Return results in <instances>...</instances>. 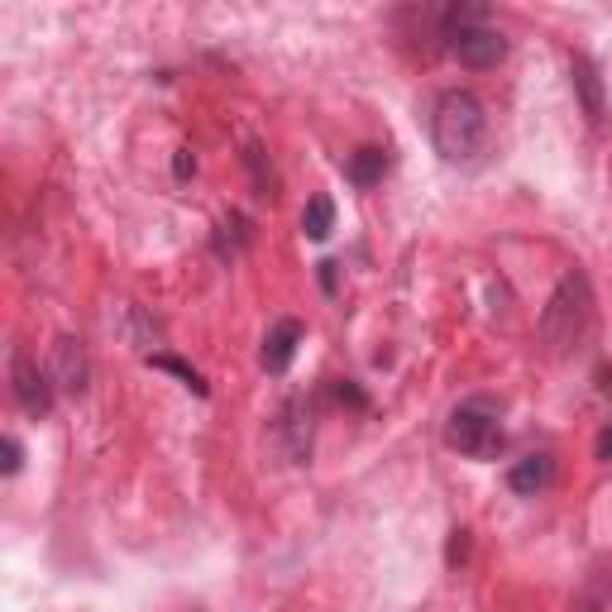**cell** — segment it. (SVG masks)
<instances>
[{"label": "cell", "instance_id": "cell-16", "mask_svg": "<svg viewBox=\"0 0 612 612\" xmlns=\"http://www.w3.org/2000/svg\"><path fill=\"white\" fill-rule=\"evenodd\" d=\"M598 459H612V426H603V436H598Z\"/></svg>", "mask_w": 612, "mask_h": 612}, {"label": "cell", "instance_id": "cell-9", "mask_svg": "<svg viewBox=\"0 0 612 612\" xmlns=\"http://www.w3.org/2000/svg\"><path fill=\"white\" fill-rule=\"evenodd\" d=\"M575 87H579V101H583V116H589L593 124H603L608 120V106H603V87H598V73H593V63L589 58H579L575 53Z\"/></svg>", "mask_w": 612, "mask_h": 612}, {"label": "cell", "instance_id": "cell-13", "mask_svg": "<svg viewBox=\"0 0 612 612\" xmlns=\"http://www.w3.org/2000/svg\"><path fill=\"white\" fill-rule=\"evenodd\" d=\"M0 450H6V459H0V469H6V474H20V440L15 436H6V440H0Z\"/></svg>", "mask_w": 612, "mask_h": 612}, {"label": "cell", "instance_id": "cell-12", "mask_svg": "<svg viewBox=\"0 0 612 612\" xmlns=\"http://www.w3.org/2000/svg\"><path fill=\"white\" fill-rule=\"evenodd\" d=\"M149 364H153V369H163V373H177V379H183V383L192 387V393H197V397H206V383H201V373L192 369V364H183V359H173V354H149Z\"/></svg>", "mask_w": 612, "mask_h": 612}, {"label": "cell", "instance_id": "cell-2", "mask_svg": "<svg viewBox=\"0 0 612 612\" xmlns=\"http://www.w3.org/2000/svg\"><path fill=\"white\" fill-rule=\"evenodd\" d=\"M593 326V292L583 273H565L560 287H555L550 306L540 312V340H546L550 354H569L575 345L589 336Z\"/></svg>", "mask_w": 612, "mask_h": 612}, {"label": "cell", "instance_id": "cell-8", "mask_svg": "<svg viewBox=\"0 0 612 612\" xmlns=\"http://www.w3.org/2000/svg\"><path fill=\"white\" fill-rule=\"evenodd\" d=\"M297 345H302V326L297 321H277L269 330V340H263V369L269 373H283L292 364V354H297Z\"/></svg>", "mask_w": 612, "mask_h": 612}, {"label": "cell", "instance_id": "cell-11", "mask_svg": "<svg viewBox=\"0 0 612 612\" xmlns=\"http://www.w3.org/2000/svg\"><path fill=\"white\" fill-rule=\"evenodd\" d=\"M302 230H306V240H326V234L336 230V201H330V197H312V201H306Z\"/></svg>", "mask_w": 612, "mask_h": 612}, {"label": "cell", "instance_id": "cell-4", "mask_svg": "<svg viewBox=\"0 0 612 612\" xmlns=\"http://www.w3.org/2000/svg\"><path fill=\"white\" fill-rule=\"evenodd\" d=\"M450 53L465 67H474V73H489V67H498L507 58V39L489 30V24H459V30H450Z\"/></svg>", "mask_w": 612, "mask_h": 612}, {"label": "cell", "instance_id": "cell-1", "mask_svg": "<svg viewBox=\"0 0 612 612\" xmlns=\"http://www.w3.org/2000/svg\"><path fill=\"white\" fill-rule=\"evenodd\" d=\"M489 139V116L474 91H440L436 110H430V144L445 163H474Z\"/></svg>", "mask_w": 612, "mask_h": 612}, {"label": "cell", "instance_id": "cell-6", "mask_svg": "<svg viewBox=\"0 0 612 612\" xmlns=\"http://www.w3.org/2000/svg\"><path fill=\"white\" fill-rule=\"evenodd\" d=\"M48 379H53V387H58V393H67V397H81V393H87L91 369H87V350H81V340L63 336L58 345H53V369H48Z\"/></svg>", "mask_w": 612, "mask_h": 612}, {"label": "cell", "instance_id": "cell-7", "mask_svg": "<svg viewBox=\"0 0 612 612\" xmlns=\"http://www.w3.org/2000/svg\"><path fill=\"white\" fill-rule=\"evenodd\" d=\"M550 479H555V459L550 455H526V459H517V465L507 469V489L517 493V498L546 493Z\"/></svg>", "mask_w": 612, "mask_h": 612}, {"label": "cell", "instance_id": "cell-14", "mask_svg": "<svg viewBox=\"0 0 612 612\" xmlns=\"http://www.w3.org/2000/svg\"><path fill=\"white\" fill-rule=\"evenodd\" d=\"M465 550H469V532H455V540H450V565L465 560Z\"/></svg>", "mask_w": 612, "mask_h": 612}, {"label": "cell", "instance_id": "cell-10", "mask_svg": "<svg viewBox=\"0 0 612 612\" xmlns=\"http://www.w3.org/2000/svg\"><path fill=\"white\" fill-rule=\"evenodd\" d=\"M383 173H387V149H373V144H369V149H354V153H350V183H354V187H364V192L379 187Z\"/></svg>", "mask_w": 612, "mask_h": 612}, {"label": "cell", "instance_id": "cell-5", "mask_svg": "<svg viewBox=\"0 0 612 612\" xmlns=\"http://www.w3.org/2000/svg\"><path fill=\"white\" fill-rule=\"evenodd\" d=\"M10 387H15L20 412H30V416H48L53 412V379H48V373H39V364L24 350L10 354Z\"/></svg>", "mask_w": 612, "mask_h": 612}, {"label": "cell", "instance_id": "cell-15", "mask_svg": "<svg viewBox=\"0 0 612 612\" xmlns=\"http://www.w3.org/2000/svg\"><path fill=\"white\" fill-rule=\"evenodd\" d=\"M192 173H197V159L183 149V153H177V177H192Z\"/></svg>", "mask_w": 612, "mask_h": 612}, {"label": "cell", "instance_id": "cell-3", "mask_svg": "<svg viewBox=\"0 0 612 612\" xmlns=\"http://www.w3.org/2000/svg\"><path fill=\"white\" fill-rule=\"evenodd\" d=\"M445 445L459 450V455H469V459H493L507 445L503 422H498V407L489 397L459 402V407L450 412V422H445Z\"/></svg>", "mask_w": 612, "mask_h": 612}]
</instances>
